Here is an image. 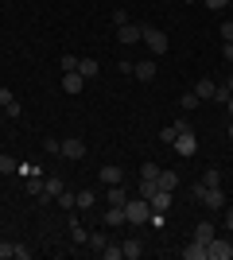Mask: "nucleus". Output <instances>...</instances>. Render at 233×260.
<instances>
[{"instance_id": "f257e3e1", "label": "nucleus", "mask_w": 233, "mask_h": 260, "mask_svg": "<svg viewBox=\"0 0 233 260\" xmlns=\"http://www.w3.org/2000/svg\"><path fill=\"white\" fill-rule=\"evenodd\" d=\"M124 217H128V225H148L152 221V202L148 198H128L124 202Z\"/></svg>"}, {"instance_id": "f03ea898", "label": "nucleus", "mask_w": 233, "mask_h": 260, "mask_svg": "<svg viewBox=\"0 0 233 260\" xmlns=\"http://www.w3.org/2000/svg\"><path fill=\"white\" fill-rule=\"evenodd\" d=\"M140 43H148V51H152V54H167L171 39H167V31H159V27H144V35H140Z\"/></svg>"}, {"instance_id": "7ed1b4c3", "label": "nucleus", "mask_w": 233, "mask_h": 260, "mask_svg": "<svg viewBox=\"0 0 233 260\" xmlns=\"http://www.w3.org/2000/svg\"><path fill=\"white\" fill-rule=\"evenodd\" d=\"M171 144H175L179 155H194V152H198V136H194L190 128H179V136H175Z\"/></svg>"}, {"instance_id": "20e7f679", "label": "nucleus", "mask_w": 233, "mask_h": 260, "mask_svg": "<svg viewBox=\"0 0 233 260\" xmlns=\"http://www.w3.org/2000/svg\"><path fill=\"white\" fill-rule=\"evenodd\" d=\"M202 206L210 210V214H222V210H225V190H222V186H206V194H202Z\"/></svg>"}, {"instance_id": "39448f33", "label": "nucleus", "mask_w": 233, "mask_h": 260, "mask_svg": "<svg viewBox=\"0 0 233 260\" xmlns=\"http://www.w3.org/2000/svg\"><path fill=\"white\" fill-rule=\"evenodd\" d=\"M210 260H233V241L229 237H214L210 241Z\"/></svg>"}, {"instance_id": "423d86ee", "label": "nucleus", "mask_w": 233, "mask_h": 260, "mask_svg": "<svg viewBox=\"0 0 233 260\" xmlns=\"http://www.w3.org/2000/svg\"><path fill=\"white\" fill-rule=\"evenodd\" d=\"M62 159H86V140H78V136H70V140H62Z\"/></svg>"}, {"instance_id": "0eeeda50", "label": "nucleus", "mask_w": 233, "mask_h": 260, "mask_svg": "<svg viewBox=\"0 0 233 260\" xmlns=\"http://www.w3.org/2000/svg\"><path fill=\"white\" fill-rule=\"evenodd\" d=\"M140 35H144V27H140V23H121V27H117V39H121L124 47L140 43Z\"/></svg>"}, {"instance_id": "6e6552de", "label": "nucleus", "mask_w": 233, "mask_h": 260, "mask_svg": "<svg viewBox=\"0 0 233 260\" xmlns=\"http://www.w3.org/2000/svg\"><path fill=\"white\" fill-rule=\"evenodd\" d=\"M183 260H210V245L206 241H190L183 249Z\"/></svg>"}, {"instance_id": "1a4fd4ad", "label": "nucleus", "mask_w": 233, "mask_h": 260, "mask_svg": "<svg viewBox=\"0 0 233 260\" xmlns=\"http://www.w3.org/2000/svg\"><path fill=\"white\" fill-rule=\"evenodd\" d=\"M97 179L105 186H117V183H124V171H121V167H113V163H105V167L97 171Z\"/></svg>"}, {"instance_id": "9d476101", "label": "nucleus", "mask_w": 233, "mask_h": 260, "mask_svg": "<svg viewBox=\"0 0 233 260\" xmlns=\"http://www.w3.org/2000/svg\"><path fill=\"white\" fill-rule=\"evenodd\" d=\"M62 190H66V183H62L58 175H51V179H43V194H39V198H47V202H51V198H58Z\"/></svg>"}, {"instance_id": "9b49d317", "label": "nucleus", "mask_w": 233, "mask_h": 260, "mask_svg": "<svg viewBox=\"0 0 233 260\" xmlns=\"http://www.w3.org/2000/svg\"><path fill=\"white\" fill-rule=\"evenodd\" d=\"M121 249H124V260H140V256H144V241L128 237V241H121Z\"/></svg>"}, {"instance_id": "f8f14e48", "label": "nucleus", "mask_w": 233, "mask_h": 260, "mask_svg": "<svg viewBox=\"0 0 233 260\" xmlns=\"http://www.w3.org/2000/svg\"><path fill=\"white\" fill-rule=\"evenodd\" d=\"M62 89H66V93H82V89H86V78L78 74V70H70V74H62Z\"/></svg>"}, {"instance_id": "ddd939ff", "label": "nucleus", "mask_w": 233, "mask_h": 260, "mask_svg": "<svg viewBox=\"0 0 233 260\" xmlns=\"http://www.w3.org/2000/svg\"><path fill=\"white\" fill-rule=\"evenodd\" d=\"M148 202H152V210H155V214H167V210H171V190H155V194L148 198Z\"/></svg>"}, {"instance_id": "4468645a", "label": "nucleus", "mask_w": 233, "mask_h": 260, "mask_svg": "<svg viewBox=\"0 0 233 260\" xmlns=\"http://www.w3.org/2000/svg\"><path fill=\"white\" fill-rule=\"evenodd\" d=\"M101 221H105V225H109V229L124 225V221H128V217H124V206H109V210H105V217H101Z\"/></svg>"}, {"instance_id": "2eb2a0df", "label": "nucleus", "mask_w": 233, "mask_h": 260, "mask_svg": "<svg viewBox=\"0 0 233 260\" xmlns=\"http://www.w3.org/2000/svg\"><path fill=\"white\" fill-rule=\"evenodd\" d=\"M159 171H163V167H159V163H152V159H148L144 167H140V183H155V186H159Z\"/></svg>"}, {"instance_id": "dca6fc26", "label": "nucleus", "mask_w": 233, "mask_h": 260, "mask_svg": "<svg viewBox=\"0 0 233 260\" xmlns=\"http://www.w3.org/2000/svg\"><path fill=\"white\" fill-rule=\"evenodd\" d=\"M105 198H109V206H124V202H128V190H124L121 183H117V186H105Z\"/></svg>"}, {"instance_id": "f3484780", "label": "nucleus", "mask_w": 233, "mask_h": 260, "mask_svg": "<svg viewBox=\"0 0 233 260\" xmlns=\"http://www.w3.org/2000/svg\"><path fill=\"white\" fill-rule=\"evenodd\" d=\"M97 70H101L97 58H78V74L86 78V82H89V78H97Z\"/></svg>"}, {"instance_id": "a211bd4d", "label": "nucleus", "mask_w": 233, "mask_h": 260, "mask_svg": "<svg viewBox=\"0 0 233 260\" xmlns=\"http://www.w3.org/2000/svg\"><path fill=\"white\" fill-rule=\"evenodd\" d=\"M23 190L39 198V194H43V175H39V171H35V175H27V179H23Z\"/></svg>"}, {"instance_id": "6ab92c4d", "label": "nucleus", "mask_w": 233, "mask_h": 260, "mask_svg": "<svg viewBox=\"0 0 233 260\" xmlns=\"http://www.w3.org/2000/svg\"><path fill=\"white\" fill-rule=\"evenodd\" d=\"M214 89H218V82H210V78H202L198 86H194V93H198L202 101H214Z\"/></svg>"}, {"instance_id": "aec40b11", "label": "nucleus", "mask_w": 233, "mask_h": 260, "mask_svg": "<svg viewBox=\"0 0 233 260\" xmlns=\"http://www.w3.org/2000/svg\"><path fill=\"white\" fill-rule=\"evenodd\" d=\"M194 241H206V245H210L214 241V221H198V225H194Z\"/></svg>"}, {"instance_id": "412c9836", "label": "nucleus", "mask_w": 233, "mask_h": 260, "mask_svg": "<svg viewBox=\"0 0 233 260\" xmlns=\"http://www.w3.org/2000/svg\"><path fill=\"white\" fill-rule=\"evenodd\" d=\"M86 245H89V252H97V256H101V249L109 245V237H105V233H89V237H86Z\"/></svg>"}, {"instance_id": "4be33fe9", "label": "nucleus", "mask_w": 233, "mask_h": 260, "mask_svg": "<svg viewBox=\"0 0 233 260\" xmlns=\"http://www.w3.org/2000/svg\"><path fill=\"white\" fill-rule=\"evenodd\" d=\"M132 74L140 78V82H152V78H155V62H136Z\"/></svg>"}, {"instance_id": "5701e85b", "label": "nucleus", "mask_w": 233, "mask_h": 260, "mask_svg": "<svg viewBox=\"0 0 233 260\" xmlns=\"http://www.w3.org/2000/svg\"><path fill=\"white\" fill-rule=\"evenodd\" d=\"M198 93H183V98H179V109H183V113H194V109H198Z\"/></svg>"}, {"instance_id": "b1692460", "label": "nucleus", "mask_w": 233, "mask_h": 260, "mask_svg": "<svg viewBox=\"0 0 233 260\" xmlns=\"http://www.w3.org/2000/svg\"><path fill=\"white\" fill-rule=\"evenodd\" d=\"M179 186V175L175 171H159V190H175Z\"/></svg>"}, {"instance_id": "393cba45", "label": "nucleus", "mask_w": 233, "mask_h": 260, "mask_svg": "<svg viewBox=\"0 0 233 260\" xmlns=\"http://www.w3.org/2000/svg\"><path fill=\"white\" fill-rule=\"evenodd\" d=\"M101 256H105V260H124V249L117 245V241H109V245L101 249Z\"/></svg>"}, {"instance_id": "a878e982", "label": "nucleus", "mask_w": 233, "mask_h": 260, "mask_svg": "<svg viewBox=\"0 0 233 260\" xmlns=\"http://www.w3.org/2000/svg\"><path fill=\"white\" fill-rule=\"evenodd\" d=\"M93 202H97V194H93V190H78V210H89Z\"/></svg>"}, {"instance_id": "bb28decb", "label": "nucleus", "mask_w": 233, "mask_h": 260, "mask_svg": "<svg viewBox=\"0 0 233 260\" xmlns=\"http://www.w3.org/2000/svg\"><path fill=\"white\" fill-rule=\"evenodd\" d=\"M70 237H74V245H86V237H89L86 229L78 225V217H74V221H70Z\"/></svg>"}, {"instance_id": "cd10ccee", "label": "nucleus", "mask_w": 233, "mask_h": 260, "mask_svg": "<svg viewBox=\"0 0 233 260\" xmlns=\"http://www.w3.org/2000/svg\"><path fill=\"white\" fill-rule=\"evenodd\" d=\"M12 171H20V163L12 159V155H0V175H12Z\"/></svg>"}, {"instance_id": "c85d7f7f", "label": "nucleus", "mask_w": 233, "mask_h": 260, "mask_svg": "<svg viewBox=\"0 0 233 260\" xmlns=\"http://www.w3.org/2000/svg\"><path fill=\"white\" fill-rule=\"evenodd\" d=\"M179 128H187V124H167V128L159 132V140H163V144H171V140L179 136Z\"/></svg>"}, {"instance_id": "c756f323", "label": "nucleus", "mask_w": 233, "mask_h": 260, "mask_svg": "<svg viewBox=\"0 0 233 260\" xmlns=\"http://www.w3.org/2000/svg\"><path fill=\"white\" fill-rule=\"evenodd\" d=\"M58 70H62V74L78 70V58H74V54H62V58H58Z\"/></svg>"}, {"instance_id": "7c9ffc66", "label": "nucleus", "mask_w": 233, "mask_h": 260, "mask_svg": "<svg viewBox=\"0 0 233 260\" xmlns=\"http://www.w3.org/2000/svg\"><path fill=\"white\" fill-rule=\"evenodd\" d=\"M202 183H206V186H222V171H218V167H210V171L202 175Z\"/></svg>"}, {"instance_id": "2f4dec72", "label": "nucleus", "mask_w": 233, "mask_h": 260, "mask_svg": "<svg viewBox=\"0 0 233 260\" xmlns=\"http://www.w3.org/2000/svg\"><path fill=\"white\" fill-rule=\"evenodd\" d=\"M58 206H62V210H74V206H78V194H70V190H62V194H58Z\"/></svg>"}, {"instance_id": "473e14b6", "label": "nucleus", "mask_w": 233, "mask_h": 260, "mask_svg": "<svg viewBox=\"0 0 233 260\" xmlns=\"http://www.w3.org/2000/svg\"><path fill=\"white\" fill-rule=\"evenodd\" d=\"M0 260H16V245L12 241H0Z\"/></svg>"}, {"instance_id": "72a5a7b5", "label": "nucleus", "mask_w": 233, "mask_h": 260, "mask_svg": "<svg viewBox=\"0 0 233 260\" xmlns=\"http://www.w3.org/2000/svg\"><path fill=\"white\" fill-rule=\"evenodd\" d=\"M43 148H47L51 155H58V152H62V140H55V136H47V140H43Z\"/></svg>"}, {"instance_id": "f704fd0d", "label": "nucleus", "mask_w": 233, "mask_h": 260, "mask_svg": "<svg viewBox=\"0 0 233 260\" xmlns=\"http://www.w3.org/2000/svg\"><path fill=\"white\" fill-rule=\"evenodd\" d=\"M155 190H159V186H155V183H140V198H152Z\"/></svg>"}, {"instance_id": "c9c22d12", "label": "nucleus", "mask_w": 233, "mask_h": 260, "mask_svg": "<svg viewBox=\"0 0 233 260\" xmlns=\"http://www.w3.org/2000/svg\"><path fill=\"white\" fill-rule=\"evenodd\" d=\"M218 31H222V39H225V43H233V20H229V23H222Z\"/></svg>"}, {"instance_id": "e433bc0d", "label": "nucleus", "mask_w": 233, "mask_h": 260, "mask_svg": "<svg viewBox=\"0 0 233 260\" xmlns=\"http://www.w3.org/2000/svg\"><path fill=\"white\" fill-rule=\"evenodd\" d=\"M202 4H206V8H210V12H222L225 4H229V0H202Z\"/></svg>"}, {"instance_id": "4c0bfd02", "label": "nucleus", "mask_w": 233, "mask_h": 260, "mask_svg": "<svg viewBox=\"0 0 233 260\" xmlns=\"http://www.w3.org/2000/svg\"><path fill=\"white\" fill-rule=\"evenodd\" d=\"M4 113H8V117L16 120V117H20V113H23V109H20V101H12V105H4Z\"/></svg>"}, {"instance_id": "58836bf2", "label": "nucleus", "mask_w": 233, "mask_h": 260, "mask_svg": "<svg viewBox=\"0 0 233 260\" xmlns=\"http://www.w3.org/2000/svg\"><path fill=\"white\" fill-rule=\"evenodd\" d=\"M113 23H117V27H121V23H128V12L117 8V12H113Z\"/></svg>"}, {"instance_id": "ea45409f", "label": "nucleus", "mask_w": 233, "mask_h": 260, "mask_svg": "<svg viewBox=\"0 0 233 260\" xmlns=\"http://www.w3.org/2000/svg\"><path fill=\"white\" fill-rule=\"evenodd\" d=\"M202 194H206V183H198V186H190V198H194V202H202Z\"/></svg>"}, {"instance_id": "a19ab883", "label": "nucleus", "mask_w": 233, "mask_h": 260, "mask_svg": "<svg viewBox=\"0 0 233 260\" xmlns=\"http://www.w3.org/2000/svg\"><path fill=\"white\" fill-rule=\"evenodd\" d=\"M12 101H16V98H12V89H8V86H0V105H12Z\"/></svg>"}, {"instance_id": "79ce46f5", "label": "nucleus", "mask_w": 233, "mask_h": 260, "mask_svg": "<svg viewBox=\"0 0 233 260\" xmlns=\"http://www.w3.org/2000/svg\"><path fill=\"white\" fill-rule=\"evenodd\" d=\"M222 214H225V229L233 233V210H222Z\"/></svg>"}, {"instance_id": "37998d69", "label": "nucleus", "mask_w": 233, "mask_h": 260, "mask_svg": "<svg viewBox=\"0 0 233 260\" xmlns=\"http://www.w3.org/2000/svg\"><path fill=\"white\" fill-rule=\"evenodd\" d=\"M222 54H225V58L233 62V43H225V47H222Z\"/></svg>"}, {"instance_id": "c03bdc74", "label": "nucleus", "mask_w": 233, "mask_h": 260, "mask_svg": "<svg viewBox=\"0 0 233 260\" xmlns=\"http://www.w3.org/2000/svg\"><path fill=\"white\" fill-rule=\"evenodd\" d=\"M222 86H225V89H229V93H233V74H229V78H225V82H222Z\"/></svg>"}, {"instance_id": "a18cd8bd", "label": "nucleus", "mask_w": 233, "mask_h": 260, "mask_svg": "<svg viewBox=\"0 0 233 260\" xmlns=\"http://www.w3.org/2000/svg\"><path fill=\"white\" fill-rule=\"evenodd\" d=\"M225 109H229V113H233V93H229V101H225Z\"/></svg>"}, {"instance_id": "49530a36", "label": "nucleus", "mask_w": 233, "mask_h": 260, "mask_svg": "<svg viewBox=\"0 0 233 260\" xmlns=\"http://www.w3.org/2000/svg\"><path fill=\"white\" fill-rule=\"evenodd\" d=\"M183 4H198V0H183Z\"/></svg>"}, {"instance_id": "de8ad7c7", "label": "nucleus", "mask_w": 233, "mask_h": 260, "mask_svg": "<svg viewBox=\"0 0 233 260\" xmlns=\"http://www.w3.org/2000/svg\"><path fill=\"white\" fill-rule=\"evenodd\" d=\"M229 140H233V124H229Z\"/></svg>"}, {"instance_id": "09e8293b", "label": "nucleus", "mask_w": 233, "mask_h": 260, "mask_svg": "<svg viewBox=\"0 0 233 260\" xmlns=\"http://www.w3.org/2000/svg\"><path fill=\"white\" fill-rule=\"evenodd\" d=\"M0 148H4V144H0Z\"/></svg>"}]
</instances>
